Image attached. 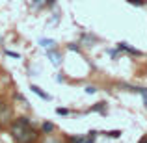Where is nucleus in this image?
<instances>
[{
	"label": "nucleus",
	"mask_w": 147,
	"mask_h": 143,
	"mask_svg": "<svg viewBox=\"0 0 147 143\" xmlns=\"http://www.w3.org/2000/svg\"><path fill=\"white\" fill-rule=\"evenodd\" d=\"M11 136L15 143H36L37 130L32 126L30 117H19L11 123Z\"/></svg>",
	"instance_id": "1"
},
{
	"label": "nucleus",
	"mask_w": 147,
	"mask_h": 143,
	"mask_svg": "<svg viewBox=\"0 0 147 143\" xmlns=\"http://www.w3.org/2000/svg\"><path fill=\"white\" fill-rule=\"evenodd\" d=\"M11 121V108L6 102H0V126L9 125Z\"/></svg>",
	"instance_id": "2"
},
{
	"label": "nucleus",
	"mask_w": 147,
	"mask_h": 143,
	"mask_svg": "<svg viewBox=\"0 0 147 143\" xmlns=\"http://www.w3.org/2000/svg\"><path fill=\"white\" fill-rule=\"evenodd\" d=\"M117 48L119 50H125V52H129V54H132V56H140V50H136V48H132L130 45H127V43H119L117 45Z\"/></svg>",
	"instance_id": "3"
},
{
	"label": "nucleus",
	"mask_w": 147,
	"mask_h": 143,
	"mask_svg": "<svg viewBox=\"0 0 147 143\" xmlns=\"http://www.w3.org/2000/svg\"><path fill=\"white\" fill-rule=\"evenodd\" d=\"M30 89H32V93H36L37 97H41V99H43V100H50V99H52V97H50L49 93H45V91L41 89L39 86H32V87H30Z\"/></svg>",
	"instance_id": "4"
},
{
	"label": "nucleus",
	"mask_w": 147,
	"mask_h": 143,
	"mask_svg": "<svg viewBox=\"0 0 147 143\" xmlns=\"http://www.w3.org/2000/svg\"><path fill=\"white\" fill-rule=\"evenodd\" d=\"M39 45H41L43 48H47V50L56 48V41H54V39H41V41H39Z\"/></svg>",
	"instance_id": "5"
},
{
	"label": "nucleus",
	"mask_w": 147,
	"mask_h": 143,
	"mask_svg": "<svg viewBox=\"0 0 147 143\" xmlns=\"http://www.w3.org/2000/svg\"><path fill=\"white\" fill-rule=\"evenodd\" d=\"M47 56L50 58V60H52V63H54V65H60V60H61V58L58 56V52H56L54 48H52V50H47Z\"/></svg>",
	"instance_id": "6"
},
{
	"label": "nucleus",
	"mask_w": 147,
	"mask_h": 143,
	"mask_svg": "<svg viewBox=\"0 0 147 143\" xmlns=\"http://www.w3.org/2000/svg\"><path fill=\"white\" fill-rule=\"evenodd\" d=\"M90 111H100V113H106V102H99V104H95V106L91 108Z\"/></svg>",
	"instance_id": "7"
},
{
	"label": "nucleus",
	"mask_w": 147,
	"mask_h": 143,
	"mask_svg": "<svg viewBox=\"0 0 147 143\" xmlns=\"http://www.w3.org/2000/svg\"><path fill=\"white\" fill-rule=\"evenodd\" d=\"M86 136H69V143H84Z\"/></svg>",
	"instance_id": "8"
},
{
	"label": "nucleus",
	"mask_w": 147,
	"mask_h": 143,
	"mask_svg": "<svg viewBox=\"0 0 147 143\" xmlns=\"http://www.w3.org/2000/svg\"><path fill=\"white\" fill-rule=\"evenodd\" d=\"M41 130H43V132L45 134H50V132H52V130H54V125H52V123H43V126H41Z\"/></svg>",
	"instance_id": "9"
},
{
	"label": "nucleus",
	"mask_w": 147,
	"mask_h": 143,
	"mask_svg": "<svg viewBox=\"0 0 147 143\" xmlns=\"http://www.w3.org/2000/svg\"><path fill=\"white\" fill-rule=\"evenodd\" d=\"M95 138H97V132H95V130H91V132H88L86 141H84V143H95Z\"/></svg>",
	"instance_id": "10"
},
{
	"label": "nucleus",
	"mask_w": 147,
	"mask_h": 143,
	"mask_svg": "<svg viewBox=\"0 0 147 143\" xmlns=\"http://www.w3.org/2000/svg\"><path fill=\"white\" fill-rule=\"evenodd\" d=\"M136 91H138V93H142V97H144V104H145V108H147V89H144V87H136Z\"/></svg>",
	"instance_id": "11"
},
{
	"label": "nucleus",
	"mask_w": 147,
	"mask_h": 143,
	"mask_svg": "<svg viewBox=\"0 0 147 143\" xmlns=\"http://www.w3.org/2000/svg\"><path fill=\"white\" fill-rule=\"evenodd\" d=\"M104 136H108V138H119V136H121V132H119V130H112V132H104Z\"/></svg>",
	"instance_id": "12"
},
{
	"label": "nucleus",
	"mask_w": 147,
	"mask_h": 143,
	"mask_svg": "<svg viewBox=\"0 0 147 143\" xmlns=\"http://www.w3.org/2000/svg\"><path fill=\"white\" fill-rule=\"evenodd\" d=\"M56 113L58 115H69V110L67 108H56Z\"/></svg>",
	"instance_id": "13"
},
{
	"label": "nucleus",
	"mask_w": 147,
	"mask_h": 143,
	"mask_svg": "<svg viewBox=\"0 0 147 143\" xmlns=\"http://www.w3.org/2000/svg\"><path fill=\"white\" fill-rule=\"evenodd\" d=\"M95 91H97V87H93V86H88V87H86V93H88V95H93Z\"/></svg>",
	"instance_id": "14"
},
{
	"label": "nucleus",
	"mask_w": 147,
	"mask_h": 143,
	"mask_svg": "<svg viewBox=\"0 0 147 143\" xmlns=\"http://www.w3.org/2000/svg\"><path fill=\"white\" fill-rule=\"evenodd\" d=\"M129 2L132 4V6H144V4H145L144 0H129Z\"/></svg>",
	"instance_id": "15"
},
{
	"label": "nucleus",
	"mask_w": 147,
	"mask_h": 143,
	"mask_svg": "<svg viewBox=\"0 0 147 143\" xmlns=\"http://www.w3.org/2000/svg\"><path fill=\"white\" fill-rule=\"evenodd\" d=\"M41 4H43L41 0H32V6L36 7V9H37V7H41Z\"/></svg>",
	"instance_id": "16"
},
{
	"label": "nucleus",
	"mask_w": 147,
	"mask_h": 143,
	"mask_svg": "<svg viewBox=\"0 0 147 143\" xmlns=\"http://www.w3.org/2000/svg\"><path fill=\"white\" fill-rule=\"evenodd\" d=\"M6 54H7V56H11V58H17V60H19V54H17V52H11V50H6Z\"/></svg>",
	"instance_id": "17"
},
{
	"label": "nucleus",
	"mask_w": 147,
	"mask_h": 143,
	"mask_svg": "<svg viewBox=\"0 0 147 143\" xmlns=\"http://www.w3.org/2000/svg\"><path fill=\"white\" fill-rule=\"evenodd\" d=\"M69 50H80V47H78V45H75V43H73V45H69Z\"/></svg>",
	"instance_id": "18"
},
{
	"label": "nucleus",
	"mask_w": 147,
	"mask_h": 143,
	"mask_svg": "<svg viewBox=\"0 0 147 143\" xmlns=\"http://www.w3.org/2000/svg\"><path fill=\"white\" fill-rule=\"evenodd\" d=\"M45 4H47V6H54V4H56V0H43Z\"/></svg>",
	"instance_id": "19"
},
{
	"label": "nucleus",
	"mask_w": 147,
	"mask_h": 143,
	"mask_svg": "<svg viewBox=\"0 0 147 143\" xmlns=\"http://www.w3.org/2000/svg\"><path fill=\"white\" fill-rule=\"evenodd\" d=\"M45 143H60V141L54 140V138H47V141H45Z\"/></svg>",
	"instance_id": "20"
},
{
	"label": "nucleus",
	"mask_w": 147,
	"mask_h": 143,
	"mask_svg": "<svg viewBox=\"0 0 147 143\" xmlns=\"http://www.w3.org/2000/svg\"><path fill=\"white\" fill-rule=\"evenodd\" d=\"M140 143H147V136H145V138H142V140H140Z\"/></svg>",
	"instance_id": "21"
}]
</instances>
